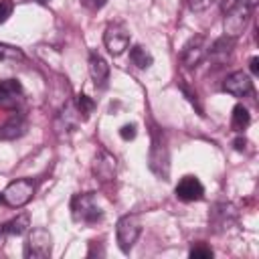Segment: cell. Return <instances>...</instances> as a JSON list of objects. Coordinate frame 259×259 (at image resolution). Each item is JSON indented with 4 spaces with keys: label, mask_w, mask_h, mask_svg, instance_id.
Returning a JSON list of instances; mask_svg holds the SVG:
<instances>
[{
    "label": "cell",
    "mask_w": 259,
    "mask_h": 259,
    "mask_svg": "<svg viewBox=\"0 0 259 259\" xmlns=\"http://www.w3.org/2000/svg\"><path fill=\"white\" fill-rule=\"evenodd\" d=\"M148 166L150 170L162 178L168 180V172H170V156H168V146L164 140L162 130L154 127L152 130V146H150V154H148Z\"/></svg>",
    "instance_id": "cell-1"
},
{
    "label": "cell",
    "mask_w": 259,
    "mask_h": 259,
    "mask_svg": "<svg viewBox=\"0 0 259 259\" xmlns=\"http://www.w3.org/2000/svg\"><path fill=\"white\" fill-rule=\"evenodd\" d=\"M71 214L77 223L95 225L97 221H101L103 210L95 204L93 192H83V194H75L71 198Z\"/></svg>",
    "instance_id": "cell-2"
},
{
    "label": "cell",
    "mask_w": 259,
    "mask_h": 259,
    "mask_svg": "<svg viewBox=\"0 0 259 259\" xmlns=\"http://www.w3.org/2000/svg\"><path fill=\"white\" fill-rule=\"evenodd\" d=\"M142 233V223L138 214H123L115 225V241L121 253H130Z\"/></svg>",
    "instance_id": "cell-3"
},
{
    "label": "cell",
    "mask_w": 259,
    "mask_h": 259,
    "mask_svg": "<svg viewBox=\"0 0 259 259\" xmlns=\"http://www.w3.org/2000/svg\"><path fill=\"white\" fill-rule=\"evenodd\" d=\"M53 253V235L38 227L32 229L24 241V257L26 259H47Z\"/></svg>",
    "instance_id": "cell-4"
},
{
    "label": "cell",
    "mask_w": 259,
    "mask_h": 259,
    "mask_svg": "<svg viewBox=\"0 0 259 259\" xmlns=\"http://www.w3.org/2000/svg\"><path fill=\"white\" fill-rule=\"evenodd\" d=\"M253 8L255 6L249 0H243L235 8L227 10L225 12V34L231 36V38H237L243 32V28L247 26V22L253 14Z\"/></svg>",
    "instance_id": "cell-5"
},
{
    "label": "cell",
    "mask_w": 259,
    "mask_h": 259,
    "mask_svg": "<svg viewBox=\"0 0 259 259\" xmlns=\"http://www.w3.org/2000/svg\"><path fill=\"white\" fill-rule=\"evenodd\" d=\"M32 196H34V184H32V180H28V178H18V180L10 182V184L4 188V192H2L4 204L12 206V208L24 206Z\"/></svg>",
    "instance_id": "cell-6"
},
{
    "label": "cell",
    "mask_w": 259,
    "mask_h": 259,
    "mask_svg": "<svg viewBox=\"0 0 259 259\" xmlns=\"http://www.w3.org/2000/svg\"><path fill=\"white\" fill-rule=\"evenodd\" d=\"M103 45L111 55H121L130 47V30L123 22H109L103 32Z\"/></svg>",
    "instance_id": "cell-7"
},
{
    "label": "cell",
    "mask_w": 259,
    "mask_h": 259,
    "mask_svg": "<svg viewBox=\"0 0 259 259\" xmlns=\"http://www.w3.org/2000/svg\"><path fill=\"white\" fill-rule=\"evenodd\" d=\"M206 38L202 36V34H198V36H192L184 47H182V51H180V61H182V65L186 67V69H194V67H198L202 61H204V57H206Z\"/></svg>",
    "instance_id": "cell-8"
},
{
    "label": "cell",
    "mask_w": 259,
    "mask_h": 259,
    "mask_svg": "<svg viewBox=\"0 0 259 259\" xmlns=\"http://www.w3.org/2000/svg\"><path fill=\"white\" fill-rule=\"evenodd\" d=\"M174 194L182 202H194V200H200L204 196V186L196 176L188 174V176H182L178 180V184L174 188Z\"/></svg>",
    "instance_id": "cell-9"
},
{
    "label": "cell",
    "mask_w": 259,
    "mask_h": 259,
    "mask_svg": "<svg viewBox=\"0 0 259 259\" xmlns=\"http://www.w3.org/2000/svg\"><path fill=\"white\" fill-rule=\"evenodd\" d=\"M223 89L233 97H245V95H249L253 91V81H251V77L247 73L235 71V73L227 75V79L223 83Z\"/></svg>",
    "instance_id": "cell-10"
},
{
    "label": "cell",
    "mask_w": 259,
    "mask_h": 259,
    "mask_svg": "<svg viewBox=\"0 0 259 259\" xmlns=\"http://www.w3.org/2000/svg\"><path fill=\"white\" fill-rule=\"evenodd\" d=\"M237 219L235 206L231 202H217L210 210V225L214 227V231H225L229 229Z\"/></svg>",
    "instance_id": "cell-11"
},
{
    "label": "cell",
    "mask_w": 259,
    "mask_h": 259,
    "mask_svg": "<svg viewBox=\"0 0 259 259\" xmlns=\"http://www.w3.org/2000/svg\"><path fill=\"white\" fill-rule=\"evenodd\" d=\"M115 170H117V162H115V158H113L109 152L101 150V152L95 156V162H93V174H95L99 180L107 182V180H113V178H115Z\"/></svg>",
    "instance_id": "cell-12"
},
{
    "label": "cell",
    "mask_w": 259,
    "mask_h": 259,
    "mask_svg": "<svg viewBox=\"0 0 259 259\" xmlns=\"http://www.w3.org/2000/svg\"><path fill=\"white\" fill-rule=\"evenodd\" d=\"M89 75H91L95 87H105V85H107V79H109V65H107V61H105L97 51H91V53H89Z\"/></svg>",
    "instance_id": "cell-13"
},
{
    "label": "cell",
    "mask_w": 259,
    "mask_h": 259,
    "mask_svg": "<svg viewBox=\"0 0 259 259\" xmlns=\"http://www.w3.org/2000/svg\"><path fill=\"white\" fill-rule=\"evenodd\" d=\"M233 49H235V38H231V36L225 34V36L217 38V40L210 45V49L206 51V55H208V59H210L214 65H223V63H227V59L231 57Z\"/></svg>",
    "instance_id": "cell-14"
},
{
    "label": "cell",
    "mask_w": 259,
    "mask_h": 259,
    "mask_svg": "<svg viewBox=\"0 0 259 259\" xmlns=\"http://www.w3.org/2000/svg\"><path fill=\"white\" fill-rule=\"evenodd\" d=\"M79 111H77V107H75V103H65L63 105V109L59 111V115H57V119H55V127L59 130V132H73L75 127H77V123H79Z\"/></svg>",
    "instance_id": "cell-15"
},
{
    "label": "cell",
    "mask_w": 259,
    "mask_h": 259,
    "mask_svg": "<svg viewBox=\"0 0 259 259\" xmlns=\"http://www.w3.org/2000/svg\"><path fill=\"white\" fill-rule=\"evenodd\" d=\"M26 127H28V123H26L24 115H12L10 119H6L0 125V140H16L26 134Z\"/></svg>",
    "instance_id": "cell-16"
},
{
    "label": "cell",
    "mask_w": 259,
    "mask_h": 259,
    "mask_svg": "<svg viewBox=\"0 0 259 259\" xmlns=\"http://www.w3.org/2000/svg\"><path fill=\"white\" fill-rule=\"evenodd\" d=\"M20 95H22V87L16 79L0 81V105L2 107H14Z\"/></svg>",
    "instance_id": "cell-17"
},
{
    "label": "cell",
    "mask_w": 259,
    "mask_h": 259,
    "mask_svg": "<svg viewBox=\"0 0 259 259\" xmlns=\"http://www.w3.org/2000/svg\"><path fill=\"white\" fill-rule=\"evenodd\" d=\"M30 227V217L26 212L22 214H16L14 219H10L8 223L0 225V239L4 237H18V235H24Z\"/></svg>",
    "instance_id": "cell-18"
},
{
    "label": "cell",
    "mask_w": 259,
    "mask_h": 259,
    "mask_svg": "<svg viewBox=\"0 0 259 259\" xmlns=\"http://www.w3.org/2000/svg\"><path fill=\"white\" fill-rule=\"evenodd\" d=\"M130 61L132 65H136L138 69H148L154 63V57L150 55V51H146L142 45H134L130 49Z\"/></svg>",
    "instance_id": "cell-19"
},
{
    "label": "cell",
    "mask_w": 259,
    "mask_h": 259,
    "mask_svg": "<svg viewBox=\"0 0 259 259\" xmlns=\"http://www.w3.org/2000/svg\"><path fill=\"white\" fill-rule=\"evenodd\" d=\"M231 123H233V130H237V132H243L249 123H251V113H249V109L245 107V105H235L233 107V119H231Z\"/></svg>",
    "instance_id": "cell-20"
},
{
    "label": "cell",
    "mask_w": 259,
    "mask_h": 259,
    "mask_svg": "<svg viewBox=\"0 0 259 259\" xmlns=\"http://www.w3.org/2000/svg\"><path fill=\"white\" fill-rule=\"evenodd\" d=\"M0 61H4V63H20V61H24V53L14 45L0 42Z\"/></svg>",
    "instance_id": "cell-21"
},
{
    "label": "cell",
    "mask_w": 259,
    "mask_h": 259,
    "mask_svg": "<svg viewBox=\"0 0 259 259\" xmlns=\"http://www.w3.org/2000/svg\"><path fill=\"white\" fill-rule=\"evenodd\" d=\"M75 107H77V111H79L83 117H89V113L95 109V101H93L89 95L79 93L77 99H75Z\"/></svg>",
    "instance_id": "cell-22"
},
{
    "label": "cell",
    "mask_w": 259,
    "mask_h": 259,
    "mask_svg": "<svg viewBox=\"0 0 259 259\" xmlns=\"http://www.w3.org/2000/svg\"><path fill=\"white\" fill-rule=\"evenodd\" d=\"M192 259H210L214 253H212V249L208 247V245H196V247H192L190 249V253H188Z\"/></svg>",
    "instance_id": "cell-23"
},
{
    "label": "cell",
    "mask_w": 259,
    "mask_h": 259,
    "mask_svg": "<svg viewBox=\"0 0 259 259\" xmlns=\"http://www.w3.org/2000/svg\"><path fill=\"white\" fill-rule=\"evenodd\" d=\"M12 10H14V4L10 0H0V24L8 20V16L12 14Z\"/></svg>",
    "instance_id": "cell-24"
},
{
    "label": "cell",
    "mask_w": 259,
    "mask_h": 259,
    "mask_svg": "<svg viewBox=\"0 0 259 259\" xmlns=\"http://www.w3.org/2000/svg\"><path fill=\"white\" fill-rule=\"evenodd\" d=\"M119 136H121V140H134L136 138V123H125V125H121V130H119Z\"/></svg>",
    "instance_id": "cell-25"
},
{
    "label": "cell",
    "mask_w": 259,
    "mask_h": 259,
    "mask_svg": "<svg viewBox=\"0 0 259 259\" xmlns=\"http://www.w3.org/2000/svg\"><path fill=\"white\" fill-rule=\"evenodd\" d=\"M212 2H214V0H188V6H190V10H194V12H202V10H206Z\"/></svg>",
    "instance_id": "cell-26"
},
{
    "label": "cell",
    "mask_w": 259,
    "mask_h": 259,
    "mask_svg": "<svg viewBox=\"0 0 259 259\" xmlns=\"http://www.w3.org/2000/svg\"><path fill=\"white\" fill-rule=\"evenodd\" d=\"M81 4L85 8H89V10H99V8H103L107 4V0H81Z\"/></svg>",
    "instance_id": "cell-27"
},
{
    "label": "cell",
    "mask_w": 259,
    "mask_h": 259,
    "mask_svg": "<svg viewBox=\"0 0 259 259\" xmlns=\"http://www.w3.org/2000/svg\"><path fill=\"white\" fill-rule=\"evenodd\" d=\"M239 2H243V0H223V2H221V10H223V14H225L227 10H231V8H235Z\"/></svg>",
    "instance_id": "cell-28"
},
{
    "label": "cell",
    "mask_w": 259,
    "mask_h": 259,
    "mask_svg": "<svg viewBox=\"0 0 259 259\" xmlns=\"http://www.w3.org/2000/svg\"><path fill=\"white\" fill-rule=\"evenodd\" d=\"M249 69H251V73H253V75H257V73H259V59H257V57H253V59H251Z\"/></svg>",
    "instance_id": "cell-29"
},
{
    "label": "cell",
    "mask_w": 259,
    "mask_h": 259,
    "mask_svg": "<svg viewBox=\"0 0 259 259\" xmlns=\"http://www.w3.org/2000/svg\"><path fill=\"white\" fill-rule=\"evenodd\" d=\"M245 144H247L245 138H237V140H235V150H239V152L245 150Z\"/></svg>",
    "instance_id": "cell-30"
},
{
    "label": "cell",
    "mask_w": 259,
    "mask_h": 259,
    "mask_svg": "<svg viewBox=\"0 0 259 259\" xmlns=\"http://www.w3.org/2000/svg\"><path fill=\"white\" fill-rule=\"evenodd\" d=\"M36 2H38V4H49L51 0H36Z\"/></svg>",
    "instance_id": "cell-31"
},
{
    "label": "cell",
    "mask_w": 259,
    "mask_h": 259,
    "mask_svg": "<svg viewBox=\"0 0 259 259\" xmlns=\"http://www.w3.org/2000/svg\"><path fill=\"white\" fill-rule=\"evenodd\" d=\"M0 202H4V198H2V194H0Z\"/></svg>",
    "instance_id": "cell-32"
}]
</instances>
